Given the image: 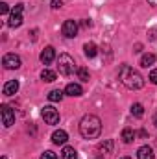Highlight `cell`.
Instances as JSON below:
<instances>
[{
	"label": "cell",
	"instance_id": "1",
	"mask_svg": "<svg viewBox=\"0 0 157 159\" xmlns=\"http://www.w3.org/2000/svg\"><path fill=\"white\" fill-rule=\"evenodd\" d=\"M118 80L122 81L124 87H128V89H131V91L142 89V85H144L142 76H141L135 69H131L129 65H122V67H120V70H118Z\"/></svg>",
	"mask_w": 157,
	"mask_h": 159
},
{
	"label": "cell",
	"instance_id": "2",
	"mask_svg": "<svg viewBox=\"0 0 157 159\" xmlns=\"http://www.w3.org/2000/svg\"><path fill=\"white\" fill-rule=\"evenodd\" d=\"M79 133L85 139H96L102 133V120L96 115H85L79 122Z\"/></svg>",
	"mask_w": 157,
	"mask_h": 159
},
{
	"label": "cell",
	"instance_id": "3",
	"mask_svg": "<svg viewBox=\"0 0 157 159\" xmlns=\"http://www.w3.org/2000/svg\"><path fill=\"white\" fill-rule=\"evenodd\" d=\"M57 63H59L57 65V70H59L61 76H70L74 72V69H76V63H74V59L69 54H61L59 59H57Z\"/></svg>",
	"mask_w": 157,
	"mask_h": 159
},
{
	"label": "cell",
	"instance_id": "4",
	"mask_svg": "<svg viewBox=\"0 0 157 159\" xmlns=\"http://www.w3.org/2000/svg\"><path fill=\"white\" fill-rule=\"evenodd\" d=\"M41 115H43V119L46 124H50V126H54V124H57L59 122V113H57V109L56 107H52V106H44L43 107V111H41Z\"/></svg>",
	"mask_w": 157,
	"mask_h": 159
},
{
	"label": "cell",
	"instance_id": "5",
	"mask_svg": "<svg viewBox=\"0 0 157 159\" xmlns=\"http://www.w3.org/2000/svg\"><path fill=\"white\" fill-rule=\"evenodd\" d=\"M7 24H9L11 28H19V26L22 24V4H17V6L13 7V11H11V15H9Z\"/></svg>",
	"mask_w": 157,
	"mask_h": 159
},
{
	"label": "cell",
	"instance_id": "6",
	"mask_svg": "<svg viewBox=\"0 0 157 159\" xmlns=\"http://www.w3.org/2000/svg\"><path fill=\"white\" fill-rule=\"evenodd\" d=\"M0 115H2V124L6 128H9V126L15 124V113H13V109L9 106H6V104L0 106Z\"/></svg>",
	"mask_w": 157,
	"mask_h": 159
},
{
	"label": "cell",
	"instance_id": "7",
	"mask_svg": "<svg viewBox=\"0 0 157 159\" xmlns=\"http://www.w3.org/2000/svg\"><path fill=\"white\" fill-rule=\"evenodd\" d=\"M2 65H4V69H7V70L19 69V67H20V57H19L17 54H6L4 59H2Z\"/></svg>",
	"mask_w": 157,
	"mask_h": 159
},
{
	"label": "cell",
	"instance_id": "8",
	"mask_svg": "<svg viewBox=\"0 0 157 159\" xmlns=\"http://www.w3.org/2000/svg\"><path fill=\"white\" fill-rule=\"evenodd\" d=\"M61 32H63V35L69 37V39L76 37V34H78V22H76V20H65L63 26H61Z\"/></svg>",
	"mask_w": 157,
	"mask_h": 159
},
{
	"label": "cell",
	"instance_id": "9",
	"mask_svg": "<svg viewBox=\"0 0 157 159\" xmlns=\"http://www.w3.org/2000/svg\"><path fill=\"white\" fill-rule=\"evenodd\" d=\"M54 59H56V48H54V46H46V48L41 52V61H43V65H50Z\"/></svg>",
	"mask_w": 157,
	"mask_h": 159
},
{
	"label": "cell",
	"instance_id": "10",
	"mask_svg": "<svg viewBox=\"0 0 157 159\" xmlns=\"http://www.w3.org/2000/svg\"><path fill=\"white\" fill-rule=\"evenodd\" d=\"M4 94L6 96H13V94H17V91H19V81L17 80H9V81H6V85H4Z\"/></svg>",
	"mask_w": 157,
	"mask_h": 159
},
{
	"label": "cell",
	"instance_id": "11",
	"mask_svg": "<svg viewBox=\"0 0 157 159\" xmlns=\"http://www.w3.org/2000/svg\"><path fill=\"white\" fill-rule=\"evenodd\" d=\"M155 154H154V148L152 146H141L137 150V159H154Z\"/></svg>",
	"mask_w": 157,
	"mask_h": 159
},
{
	"label": "cell",
	"instance_id": "12",
	"mask_svg": "<svg viewBox=\"0 0 157 159\" xmlns=\"http://www.w3.org/2000/svg\"><path fill=\"white\" fill-rule=\"evenodd\" d=\"M69 141V135H67V131H63V129H57V131H54L52 133V143L54 144H65Z\"/></svg>",
	"mask_w": 157,
	"mask_h": 159
},
{
	"label": "cell",
	"instance_id": "13",
	"mask_svg": "<svg viewBox=\"0 0 157 159\" xmlns=\"http://www.w3.org/2000/svg\"><path fill=\"white\" fill-rule=\"evenodd\" d=\"M65 94H69V96H81L83 94V89H81L79 83H69L65 87Z\"/></svg>",
	"mask_w": 157,
	"mask_h": 159
},
{
	"label": "cell",
	"instance_id": "14",
	"mask_svg": "<svg viewBox=\"0 0 157 159\" xmlns=\"http://www.w3.org/2000/svg\"><path fill=\"white\" fill-rule=\"evenodd\" d=\"M113 146H115L113 141H111V139H105L104 143L98 144V152H100V154H111V152H113Z\"/></svg>",
	"mask_w": 157,
	"mask_h": 159
},
{
	"label": "cell",
	"instance_id": "15",
	"mask_svg": "<svg viewBox=\"0 0 157 159\" xmlns=\"http://www.w3.org/2000/svg\"><path fill=\"white\" fill-rule=\"evenodd\" d=\"M122 141L126 143V144H129V143H133L135 141V131L131 129V128H126V129H122Z\"/></svg>",
	"mask_w": 157,
	"mask_h": 159
},
{
	"label": "cell",
	"instance_id": "16",
	"mask_svg": "<svg viewBox=\"0 0 157 159\" xmlns=\"http://www.w3.org/2000/svg\"><path fill=\"white\" fill-rule=\"evenodd\" d=\"M61 159H78V152L72 146H65L61 152Z\"/></svg>",
	"mask_w": 157,
	"mask_h": 159
},
{
	"label": "cell",
	"instance_id": "17",
	"mask_svg": "<svg viewBox=\"0 0 157 159\" xmlns=\"http://www.w3.org/2000/svg\"><path fill=\"white\" fill-rule=\"evenodd\" d=\"M83 52H85V56H87V57H94V56L98 54V48H96V44H94V43H87V44L83 46Z\"/></svg>",
	"mask_w": 157,
	"mask_h": 159
},
{
	"label": "cell",
	"instance_id": "18",
	"mask_svg": "<svg viewBox=\"0 0 157 159\" xmlns=\"http://www.w3.org/2000/svg\"><path fill=\"white\" fill-rule=\"evenodd\" d=\"M154 63H155V56H154V54H144V56L141 57V65L146 67V69H148L150 65H154Z\"/></svg>",
	"mask_w": 157,
	"mask_h": 159
},
{
	"label": "cell",
	"instance_id": "19",
	"mask_svg": "<svg viewBox=\"0 0 157 159\" xmlns=\"http://www.w3.org/2000/svg\"><path fill=\"white\" fill-rule=\"evenodd\" d=\"M61 98H63V91H59V89H54V91L48 93V100L50 102H61Z\"/></svg>",
	"mask_w": 157,
	"mask_h": 159
},
{
	"label": "cell",
	"instance_id": "20",
	"mask_svg": "<svg viewBox=\"0 0 157 159\" xmlns=\"http://www.w3.org/2000/svg\"><path fill=\"white\" fill-rule=\"evenodd\" d=\"M131 115L141 119V117L144 115V107H142V104H133V106H131Z\"/></svg>",
	"mask_w": 157,
	"mask_h": 159
},
{
	"label": "cell",
	"instance_id": "21",
	"mask_svg": "<svg viewBox=\"0 0 157 159\" xmlns=\"http://www.w3.org/2000/svg\"><path fill=\"white\" fill-rule=\"evenodd\" d=\"M41 78L44 80V81H54V80L57 78V74H56L54 70H48V69H44V70L41 72Z\"/></svg>",
	"mask_w": 157,
	"mask_h": 159
},
{
	"label": "cell",
	"instance_id": "22",
	"mask_svg": "<svg viewBox=\"0 0 157 159\" xmlns=\"http://www.w3.org/2000/svg\"><path fill=\"white\" fill-rule=\"evenodd\" d=\"M76 72H78V78L81 80V81H89V70H87L85 67H78Z\"/></svg>",
	"mask_w": 157,
	"mask_h": 159
},
{
	"label": "cell",
	"instance_id": "23",
	"mask_svg": "<svg viewBox=\"0 0 157 159\" xmlns=\"http://www.w3.org/2000/svg\"><path fill=\"white\" fill-rule=\"evenodd\" d=\"M41 159H57V156L54 154V152H50V150H46L43 156H41Z\"/></svg>",
	"mask_w": 157,
	"mask_h": 159
},
{
	"label": "cell",
	"instance_id": "24",
	"mask_svg": "<svg viewBox=\"0 0 157 159\" xmlns=\"http://www.w3.org/2000/svg\"><path fill=\"white\" fill-rule=\"evenodd\" d=\"M0 13H2V15H7V13H9V6H7L6 2L0 4Z\"/></svg>",
	"mask_w": 157,
	"mask_h": 159
},
{
	"label": "cell",
	"instance_id": "25",
	"mask_svg": "<svg viewBox=\"0 0 157 159\" xmlns=\"http://www.w3.org/2000/svg\"><path fill=\"white\" fill-rule=\"evenodd\" d=\"M50 6H52L54 9H59V7L63 6V0H52V2H50Z\"/></svg>",
	"mask_w": 157,
	"mask_h": 159
},
{
	"label": "cell",
	"instance_id": "26",
	"mask_svg": "<svg viewBox=\"0 0 157 159\" xmlns=\"http://www.w3.org/2000/svg\"><path fill=\"white\" fill-rule=\"evenodd\" d=\"M150 81H152V83H155V85H157V69H154V70L150 72Z\"/></svg>",
	"mask_w": 157,
	"mask_h": 159
},
{
	"label": "cell",
	"instance_id": "27",
	"mask_svg": "<svg viewBox=\"0 0 157 159\" xmlns=\"http://www.w3.org/2000/svg\"><path fill=\"white\" fill-rule=\"evenodd\" d=\"M148 35H150V41H155V37H157V30H150V32H148Z\"/></svg>",
	"mask_w": 157,
	"mask_h": 159
},
{
	"label": "cell",
	"instance_id": "28",
	"mask_svg": "<svg viewBox=\"0 0 157 159\" xmlns=\"http://www.w3.org/2000/svg\"><path fill=\"white\" fill-rule=\"evenodd\" d=\"M141 50H142V44H135V50H133V52H137V54H139Z\"/></svg>",
	"mask_w": 157,
	"mask_h": 159
},
{
	"label": "cell",
	"instance_id": "29",
	"mask_svg": "<svg viewBox=\"0 0 157 159\" xmlns=\"http://www.w3.org/2000/svg\"><path fill=\"white\" fill-rule=\"evenodd\" d=\"M148 4L150 6H157V0H148Z\"/></svg>",
	"mask_w": 157,
	"mask_h": 159
},
{
	"label": "cell",
	"instance_id": "30",
	"mask_svg": "<svg viewBox=\"0 0 157 159\" xmlns=\"http://www.w3.org/2000/svg\"><path fill=\"white\" fill-rule=\"evenodd\" d=\"M154 124L157 126V113H155V117H154Z\"/></svg>",
	"mask_w": 157,
	"mask_h": 159
},
{
	"label": "cell",
	"instance_id": "31",
	"mask_svg": "<svg viewBox=\"0 0 157 159\" xmlns=\"http://www.w3.org/2000/svg\"><path fill=\"white\" fill-rule=\"evenodd\" d=\"M122 159H129V157H122Z\"/></svg>",
	"mask_w": 157,
	"mask_h": 159
},
{
	"label": "cell",
	"instance_id": "32",
	"mask_svg": "<svg viewBox=\"0 0 157 159\" xmlns=\"http://www.w3.org/2000/svg\"><path fill=\"white\" fill-rule=\"evenodd\" d=\"M2 159H7V157H2Z\"/></svg>",
	"mask_w": 157,
	"mask_h": 159
},
{
	"label": "cell",
	"instance_id": "33",
	"mask_svg": "<svg viewBox=\"0 0 157 159\" xmlns=\"http://www.w3.org/2000/svg\"><path fill=\"white\" fill-rule=\"evenodd\" d=\"M96 159H102V157H96Z\"/></svg>",
	"mask_w": 157,
	"mask_h": 159
}]
</instances>
